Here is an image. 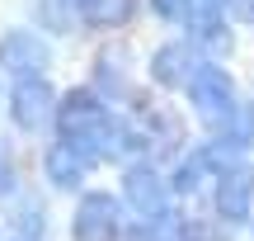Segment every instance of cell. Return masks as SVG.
<instances>
[{
  "label": "cell",
  "mask_w": 254,
  "mask_h": 241,
  "mask_svg": "<svg viewBox=\"0 0 254 241\" xmlns=\"http://www.w3.org/2000/svg\"><path fill=\"white\" fill-rule=\"evenodd\" d=\"M57 132H62V142L85 166L90 161H104L109 151H118V123L104 114V104L90 90H71L57 104Z\"/></svg>",
  "instance_id": "6da1fadb"
},
{
  "label": "cell",
  "mask_w": 254,
  "mask_h": 241,
  "mask_svg": "<svg viewBox=\"0 0 254 241\" xmlns=\"http://www.w3.org/2000/svg\"><path fill=\"white\" fill-rule=\"evenodd\" d=\"M189 100L198 104V114L212 119V123H231L236 109H240L236 104V85H231V76L221 71V66H198V71H193Z\"/></svg>",
  "instance_id": "7a4b0ae2"
},
{
  "label": "cell",
  "mask_w": 254,
  "mask_h": 241,
  "mask_svg": "<svg viewBox=\"0 0 254 241\" xmlns=\"http://www.w3.org/2000/svg\"><path fill=\"white\" fill-rule=\"evenodd\" d=\"M0 66H9L19 81H38V71L47 66V43L28 28H14L0 38Z\"/></svg>",
  "instance_id": "3957f363"
},
{
  "label": "cell",
  "mask_w": 254,
  "mask_h": 241,
  "mask_svg": "<svg viewBox=\"0 0 254 241\" xmlns=\"http://www.w3.org/2000/svg\"><path fill=\"white\" fill-rule=\"evenodd\" d=\"M118 237V199L85 194L75 208V241H113Z\"/></svg>",
  "instance_id": "277c9868"
},
{
  "label": "cell",
  "mask_w": 254,
  "mask_h": 241,
  "mask_svg": "<svg viewBox=\"0 0 254 241\" xmlns=\"http://www.w3.org/2000/svg\"><path fill=\"white\" fill-rule=\"evenodd\" d=\"M9 114H14L19 128H43V123L57 114L52 85H47L43 76H38V81H19L14 85V100H9Z\"/></svg>",
  "instance_id": "5b68a950"
},
{
  "label": "cell",
  "mask_w": 254,
  "mask_h": 241,
  "mask_svg": "<svg viewBox=\"0 0 254 241\" xmlns=\"http://www.w3.org/2000/svg\"><path fill=\"white\" fill-rule=\"evenodd\" d=\"M123 194H127V208H132L141 223H155V218H165V185L155 170L146 166H132L123 180Z\"/></svg>",
  "instance_id": "8992f818"
},
{
  "label": "cell",
  "mask_w": 254,
  "mask_h": 241,
  "mask_svg": "<svg viewBox=\"0 0 254 241\" xmlns=\"http://www.w3.org/2000/svg\"><path fill=\"white\" fill-rule=\"evenodd\" d=\"M250 194H254L250 170L245 166H231L226 175H221V185H217V213L231 218V223H240V218L250 213Z\"/></svg>",
  "instance_id": "52a82bcc"
},
{
  "label": "cell",
  "mask_w": 254,
  "mask_h": 241,
  "mask_svg": "<svg viewBox=\"0 0 254 241\" xmlns=\"http://www.w3.org/2000/svg\"><path fill=\"white\" fill-rule=\"evenodd\" d=\"M189 66H193V52H189L184 43H170V47H160V52L151 57V76H155L160 85H184V81H193Z\"/></svg>",
  "instance_id": "ba28073f"
},
{
  "label": "cell",
  "mask_w": 254,
  "mask_h": 241,
  "mask_svg": "<svg viewBox=\"0 0 254 241\" xmlns=\"http://www.w3.org/2000/svg\"><path fill=\"white\" fill-rule=\"evenodd\" d=\"M47 175H52L57 189H75L85 180V161L75 156L66 142H57V147H47Z\"/></svg>",
  "instance_id": "9c48e42d"
},
{
  "label": "cell",
  "mask_w": 254,
  "mask_h": 241,
  "mask_svg": "<svg viewBox=\"0 0 254 241\" xmlns=\"http://www.w3.org/2000/svg\"><path fill=\"white\" fill-rule=\"evenodd\" d=\"M85 19H90V24H104V28L127 24V19H132V0H94V5L85 9Z\"/></svg>",
  "instance_id": "30bf717a"
},
{
  "label": "cell",
  "mask_w": 254,
  "mask_h": 241,
  "mask_svg": "<svg viewBox=\"0 0 254 241\" xmlns=\"http://www.w3.org/2000/svg\"><path fill=\"white\" fill-rule=\"evenodd\" d=\"M198 38H212L217 47H226V33H221V19H217V14H202V19H198Z\"/></svg>",
  "instance_id": "8fae6325"
},
{
  "label": "cell",
  "mask_w": 254,
  "mask_h": 241,
  "mask_svg": "<svg viewBox=\"0 0 254 241\" xmlns=\"http://www.w3.org/2000/svg\"><path fill=\"white\" fill-rule=\"evenodd\" d=\"M155 5V14H165V19H184L189 14V0H151Z\"/></svg>",
  "instance_id": "7c38bea8"
},
{
  "label": "cell",
  "mask_w": 254,
  "mask_h": 241,
  "mask_svg": "<svg viewBox=\"0 0 254 241\" xmlns=\"http://www.w3.org/2000/svg\"><path fill=\"white\" fill-rule=\"evenodd\" d=\"M66 5H75V9H80V14H85V9H90L94 0H66Z\"/></svg>",
  "instance_id": "4fadbf2b"
},
{
  "label": "cell",
  "mask_w": 254,
  "mask_h": 241,
  "mask_svg": "<svg viewBox=\"0 0 254 241\" xmlns=\"http://www.w3.org/2000/svg\"><path fill=\"white\" fill-rule=\"evenodd\" d=\"M240 14H250V19H254V0H240Z\"/></svg>",
  "instance_id": "5bb4252c"
},
{
  "label": "cell",
  "mask_w": 254,
  "mask_h": 241,
  "mask_svg": "<svg viewBox=\"0 0 254 241\" xmlns=\"http://www.w3.org/2000/svg\"><path fill=\"white\" fill-rule=\"evenodd\" d=\"M217 5H221V0H207V9H217Z\"/></svg>",
  "instance_id": "9a60e30c"
}]
</instances>
